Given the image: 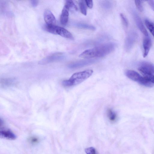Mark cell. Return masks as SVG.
Returning <instances> with one entry per match:
<instances>
[{
    "mask_svg": "<svg viewBox=\"0 0 154 154\" xmlns=\"http://www.w3.org/2000/svg\"><path fill=\"white\" fill-rule=\"evenodd\" d=\"M107 115L109 120L111 122H114L116 120L117 116L116 113L111 109L107 110Z\"/></svg>",
    "mask_w": 154,
    "mask_h": 154,
    "instance_id": "obj_13",
    "label": "cell"
},
{
    "mask_svg": "<svg viewBox=\"0 0 154 154\" xmlns=\"http://www.w3.org/2000/svg\"><path fill=\"white\" fill-rule=\"evenodd\" d=\"M76 26L80 28L92 30H94L96 29L95 27L93 26L84 23L77 24H76Z\"/></svg>",
    "mask_w": 154,
    "mask_h": 154,
    "instance_id": "obj_17",
    "label": "cell"
},
{
    "mask_svg": "<svg viewBox=\"0 0 154 154\" xmlns=\"http://www.w3.org/2000/svg\"><path fill=\"white\" fill-rule=\"evenodd\" d=\"M144 77L148 81L154 84V75H145Z\"/></svg>",
    "mask_w": 154,
    "mask_h": 154,
    "instance_id": "obj_20",
    "label": "cell"
},
{
    "mask_svg": "<svg viewBox=\"0 0 154 154\" xmlns=\"http://www.w3.org/2000/svg\"><path fill=\"white\" fill-rule=\"evenodd\" d=\"M112 43H107L86 50L79 55L80 58L90 59L103 57L111 53L114 49Z\"/></svg>",
    "mask_w": 154,
    "mask_h": 154,
    "instance_id": "obj_1",
    "label": "cell"
},
{
    "mask_svg": "<svg viewBox=\"0 0 154 154\" xmlns=\"http://www.w3.org/2000/svg\"><path fill=\"white\" fill-rule=\"evenodd\" d=\"M147 2L152 9L154 11V1H148Z\"/></svg>",
    "mask_w": 154,
    "mask_h": 154,
    "instance_id": "obj_23",
    "label": "cell"
},
{
    "mask_svg": "<svg viewBox=\"0 0 154 154\" xmlns=\"http://www.w3.org/2000/svg\"><path fill=\"white\" fill-rule=\"evenodd\" d=\"M94 59H89L81 61L70 64L68 65L69 68H78L91 64L96 62Z\"/></svg>",
    "mask_w": 154,
    "mask_h": 154,
    "instance_id": "obj_7",
    "label": "cell"
},
{
    "mask_svg": "<svg viewBox=\"0 0 154 154\" xmlns=\"http://www.w3.org/2000/svg\"><path fill=\"white\" fill-rule=\"evenodd\" d=\"M45 21L47 25H54L56 22V19L52 12L49 10H46L44 13Z\"/></svg>",
    "mask_w": 154,
    "mask_h": 154,
    "instance_id": "obj_8",
    "label": "cell"
},
{
    "mask_svg": "<svg viewBox=\"0 0 154 154\" xmlns=\"http://www.w3.org/2000/svg\"><path fill=\"white\" fill-rule=\"evenodd\" d=\"M69 10V9L64 6L62 11L60 17V22L62 25H65L68 22Z\"/></svg>",
    "mask_w": 154,
    "mask_h": 154,
    "instance_id": "obj_11",
    "label": "cell"
},
{
    "mask_svg": "<svg viewBox=\"0 0 154 154\" xmlns=\"http://www.w3.org/2000/svg\"><path fill=\"white\" fill-rule=\"evenodd\" d=\"M135 3L136 6L138 10L141 12H142L144 9L142 5V1H135Z\"/></svg>",
    "mask_w": 154,
    "mask_h": 154,
    "instance_id": "obj_18",
    "label": "cell"
},
{
    "mask_svg": "<svg viewBox=\"0 0 154 154\" xmlns=\"http://www.w3.org/2000/svg\"><path fill=\"white\" fill-rule=\"evenodd\" d=\"M0 137L1 138L9 140H14L17 138L16 135L10 130H4L0 131Z\"/></svg>",
    "mask_w": 154,
    "mask_h": 154,
    "instance_id": "obj_10",
    "label": "cell"
},
{
    "mask_svg": "<svg viewBox=\"0 0 154 154\" xmlns=\"http://www.w3.org/2000/svg\"><path fill=\"white\" fill-rule=\"evenodd\" d=\"M85 151L87 154H96V149L93 147L86 148Z\"/></svg>",
    "mask_w": 154,
    "mask_h": 154,
    "instance_id": "obj_19",
    "label": "cell"
},
{
    "mask_svg": "<svg viewBox=\"0 0 154 154\" xmlns=\"http://www.w3.org/2000/svg\"><path fill=\"white\" fill-rule=\"evenodd\" d=\"M151 41L150 38L148 36L144 38L143 42L144 50L143 57L145 58L147 56L151 46Z\"/></svg>",
    "mask_w": 154,
    "mask_h": 154,
    "instance_id": "obj_9",
    "label": "cell"
},
{
    "mask_svg": "<svg viewBox=\"0 0 154 154\" xmlns=\"http://www.w3.org/2000/svg\"><path fill=\"white\" fill-rule=\"evenodd\" d=\"M65 6H66L69 10L72 9L77 11L78 8L74 1H66Z\"/></svg>",
    "mask_w": 154,
    "mask_h": 154,
    "instance_id": "obj_15",
    "label": "cell"
},
{
    "mask_svg": "<svg viewBox=\"0 0 154 154\" xmlns=\"http://www.w3.org/2000/svg\"><path fill=\"white\" fill-rule=\"evenodd\" d=\"M38 2L37 1H31V4L32 7H36L38 5Z\"/></svg>",
    "mask_w": 154,
    "mask_h": 154,
    "instance_id": "obj_24",
    "label": "cell"
},
{
    "mask_svg": "<svg viewBox=\"0 0 154 154\" xmlns=\"http://www.w3.org/2000/svg\"><path fill=\"white\" fill-rule=\"evenodd\" d=\"M120 16L123 23L125 26L127 27L128 26V22L126 17L122 13L120 14Z\"/></svg>",
    "mask_w": 154,
    "mask_h": 154,
    "instance_id": "obj_21",
    "label": "cell"
},
{
    "mask_svg": "<svg viewBox=\"0 0 154 154\" xmlns=\"http://www.w3.org/2000/svg\"><path fill=\"white\" fill-rule=\"evenodd\" d=\"M80 6L81 13L84 15L86 16L87 14V6L86 1H80Z\"/></svg>",
    "mask_w": 154,
    "mask_h": 154,
    "instance_id": "obj_14",
    "label": "cell"
},
{
    "mask_svg": "<svg viewBox=\"0 0 154 154\" xmlns=\"http://www.w3.org/2000/svg\"><path fill=\"white\" fill-rule=\"evenodd\" d=\"M138 69L144 76L154 74V65L151 63L142 62L140 64Z\"/></svg>",
    "mask_w": 154,
    "mask_h": 154,
    "instance_id": "obj_6",
    "label": "cell"
},
{
    "mask_svg": "<svg viewBox=\"0 0 154 154\" xmlns=\"http://www.w3.org/2000/svg\"><path fill=\"white\" fill-rule=\"evenodd\" d=\"M64 58L63 54L56 53L50 56L41 60L38 64L41 65H45L62 60Z\"/></svg>",
    "mask_w": 154,
    "mask_h": 154,
    "instance_id": "obj_5",
    "label": "cell"
},
{
    "mask_svg": "<svg viewBox=\"0 0 154 154\" xmlns=\"http://www.w3.org/2000/svg\"><path fill=\"white\" fill-rule=\"evenodd\" d=\"M87 7L90 9H91L93 7V3L92 1H86Z\"/></svg>",
    "mask_w": 154,
    "mask_h": 154,
    "instance_id": "obj_22",
    "label": "cell"
},
{
    "mask_svg": "<svg viewBox=\"0 0 154 154\" xmlns=\"http://www.w3.org/2000/svg\"><path fill=\"white\" fill-rule=\"evenodd\" d=\"M33 142L36 143L37 141V139L35 138H33L31 140Z\"/></svg>",
    "mask_w": 154,
    "mask_h": 154,
    "instance_id": "obj_25",
    "label": "cell"
},
{
    "mask_svg": "<svg viewBox=\"0 0 154 154\" xmlns=\"http://www.w3.org/2000/svg\"><path fill=\"white\" fill-rule=\"evenodd\" d=\"M135 17L136 24L141 31L145 36H148V33L140 18L137 15H135Z\"/></svg>",
    "mask_w": 154,
    "mask_h": 154,
    "instance_id": "obj_12",
    "label": "cell"
},
{
    "mask_svg": "<svg viewBox=\"0 0 154 154\" xmlns=\"http://www.w3.org/2000/svg\"><path fill=\"white\" fill-rule=\"evenodd\" d=\"M126 76L129 79L138 83L140 84L148 87H151L153 84L144 77H142L137 72L133 70H127L125 71Z\"/></svg>",
    "mask_w": 154,
    "mask_h": 154,
    "instance_id": "obj_3",
    "label": "cell"
},
{
    "mask_svg": "<svg viewBox=\"0 0 154 154\" xmlns=\"http://www.w3.org/2000/svg\"><path fill=\"white\" fill-rule=\"evenodd\" d=\"M44 28L46 30L50 33L58 35L68 39H73L72 34L67 30L62 27L55 25L47 24Z\"/></svg>",
    "mask_w": 154,
    "mask_h": 154,
    "instance_id": "obj_4",
    "label": "cell"
},
{
    "mask_svg": "<svg viewBox=\"0 0 154 154\" xmlns=\"http://www.w3.org/2000/svg\"><path fill=\"white\" fill-rule=\"evenodd\" d=\"M145 25L154 37V25L151 21L147 19L145 21Z\"/></svg>",
    "mask_w": 154,
    "mask_h": 154,
    "instance_id": "obj_16",
    "label": "cell"
},
{
    "mask_svg": "<svg viewBox=\"0 0 154 154\" xmlns=\"http://www.w3.org/2000/svg\"><path fill=\"white\" fill-rule=\"evenodd\" d=\"M93 70H87L73 74L68 80L64 81L63 85L66 87H70L78 85L88 78L92 75Z\"/></svg>",
    "mask_w": 154,
    "mask_h": 154,
    "instance_id": "obj_2",
    "label": "cell"
}]
</instances>
